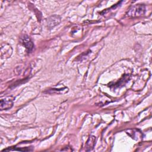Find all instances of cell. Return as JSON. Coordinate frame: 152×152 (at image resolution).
<instances>
[{"mask_svg": "<svg viewBox=\"0 0 152 152\" xmlns=\"http://www.w3.org/2000/svg\"><path fill=\"white\" fill-rule=\"evenodd\" d=\"M145 11V5L143 4H135L132 5L126 12L128 17H139L144 14Z\"/></svg>", "mask_w": 152, "mask_h": 152, "instance_id": "6da1fadb", "label": "cell"}, {"mask_svg": "<svg viewBox=\"0 0 152 152\" xmlns=\"http://www.w3.org/2000/svg\"><path fill=\"white\" fill-rule=\"evenodd\" d=\"M13 105V99L11 97H7L1 100L0 108L1 110H8Z\"/></svg>", "mask_w": 152, "mask_h": 152, "instance_id": "7a4b0ae2", "label": "cell"}, {"mask_svg": "<svg viewBox=\"0 0 152 152\" xmlns=\"http://www.w3.org/2000/svg\"><path fill=\"white\" fill-rule=\"evenodd\" d=\"M21 42L23 44V45L28 50V51H31L34 48V44L33 42L31 40L30 38L24 35L21 38Z\"/></svg>", "mask_w": 152, "mask_h": 152, "instance_id": "3957f363", "label": "cell"}, {"mask_svg": "<svg viewBox=\"0 0 152 152\" xmlns=\"http://www.w3.org/2000/svg\"><path fill=\"white\" fill-rule=\"evenodd\" d=\"M96 137H94L93 135L89 136L87 142H86V145H85L86 151H91V150H93V148H94L95 144H96Z\"/></svg>", "mask_w": 152, "mask_h": 152, "instance_id": "277c9868", "label": "cell"}, {"mask_svg": "<svg viewBox=\"0 0 152 152\" xmlns=\"http://www.w3.org/2000/svg\"><path fill=\"white\" fill-rule=\"evenodd\" d=\"M61 21V17L58 15H53L50 17L48 20V25L52 27L58 24Z\"/></svg>", "mask_w": 152, "mask_h": 152, "instance_id": "5b68a950", "label": "cell"}]
</instances>
